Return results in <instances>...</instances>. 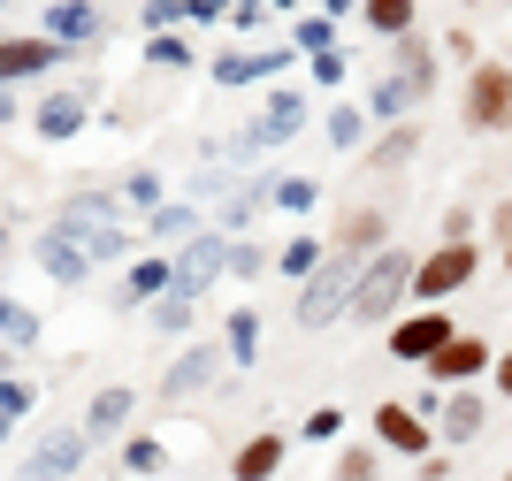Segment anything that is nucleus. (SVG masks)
I'll list each match as a JSON object with an SVG mask.
<instances>
[{"instance_id":"obj_35","label":"nucleus","mask_w":512,"mask_h":481,"mask_svg":"<svg viewBox=\"0 0 512 481\" xmlns=\"http://www.w3.org/2000/svg\"><path fill=\"white\" fill-rule=\"evenodd\" d=\"M146 62H153V69H184V62H192V46H184V39H153Z\"/></svg>"},{"instance_id":"obj_16","label":"nucleus","mask_w":512,"mask_h":481,"mask_svg":"<svg viewBox=\"0 0 512 481\" xmlns=\"http://www.w3.org/2000/svg\"><path fill=\"white\" fill-rule=\"evenodd\" d=\"M383 214L375 207H360V214H344V230H337V252H360V260H375V252H383Z\"/></svg>"},{"instance_id":"obj_28","label":"nucleus","mask_w":512,"mask_h":481,"mask_svg":"<svg viewBox=\"0 0 512 481\" xmlns=\"http://www.w3.org/2000/svg\"><path fill=\"white\" fill-rule=\"evenodd\" d=\"M360 138H367V115H360V107H337V115H329V146H344V153H352Z\"/></svg>"},{"instance_id":"obj_22","label":"nucleus","mask_w":512,"mask_h":481,"mask_svg":"<svg viewBox=\"0 0 512 481\" xmlns=\"http://www.w3.org/2000/svg\"><path fill=\"white\" fill-rule=\"evenodd\" d=\"M176 283V260H138L130 268V283H123V306H138V298H161Z\"/></svg>"},{"instance_id":"obj_23","label":"nucleus","mask_w":512,"mask_h":481,"mask_svg":"<svg viewBox=\"0 0 512 481\" xmlns=\"http://www.w3.org/2000/svg\"><path fill=\"white\" fill-rule=\"evenodd\" d=\"M276 268H283V275H299V283H306V275L321 268V237H291V245L276 252Z\"/></svg>"},{"instance_id":"obj_39","label":"nucleus","mask_w":512,"mask_h":481,"mask_svg":"<svg viewBox=\"0 0 512 481\" xmlns=\"http://www.w3.org/2000/svg\"><path fill=\"white\" fill-rule=\"evenodd\" d=\"M299 46H314V54H329V16H314V23H299Z\"/></svg>"},{"instance_id":"obj_20","label":"nucleus","mask_w":512,"mask_h":481,"mask_svg":"<svg viewBox=\"0 0 512 481\" xmlns=\"http://www.w3.org/2000/svg\"><path fill=\"white\" fill-rule=\"evenodd\" d=\"M360 16H367V31H383V39H406L413 23H421V8H413V0H360Z\"/></svg>"},{"instance_id":"obj_30","label":"nucleus","mask_w":512,"mask_h":481,"mask_svg":"<svg viewBox=\"0 0 512 481\" xmlns=\"http://www.w3.org/2000/svg\"><path fill=\"white\" fill-rule=\"evenodd\" d=\"M153 237H184V245H192V237H199V214L192 207H161V214H153Z\"/></svg>"},{"instance_id":"obj_38","label":"nucleus","mask_w":512,"mask_h":481,"mask_svg":"<svg viewBox=\"0 0 512 481\" xmlns=\"http://www.w3.org/2000/svg\"><path fill=\"white\" fill-rule=\"evenodd\" d=\"M467 230H474V214L451 207V214H444V245H467Z\"/></svg>"},{"instance_id":"obj_43","label":"nucleus","mask_w":512,"mask_h":481,"mask_svg":"<svg viewBox=\"0 0 512 481\" xmlns=\"http://www.w3.org/2000/svg\"><path fill=\"white\" fill-rule=\"evenodd\" d=\"M0 382H8V344H0Z\"/></svg>"},{"instance_id":"obj_41","label":"nucleus","mask_w":512,"mask_h":481,"mask_svg":"<svg viewBox=\"0 0 512 481\" xmlns=\"http://www.w3.org/2000/svg\"><path fill=\"white\" fill-rule=\"evenodd\" d=\"M490 230H497V237H505V245H512V199H505V207L490 214Z\"/></svg>"},{"instance_id":"obj_44","label":"nucleus","mask_w":512,"mask_h":481,"mask_svg":"<svg viewBox=\"0 0 512 481\" xmlns=\"http://www.w3.org/2000/svg\"><path fill=\"white\" fill-rule=\"evenodd\" d=\"M0 260H8V230H0Z\"/></svg>"},{"instance_id":"obj_24","label":"nucleus","mask_w":512,"mask_h":481,"mask_svg":"<svg viewBox=\"0 0 512 481\" xmlns=\"http://www.w3.org/2000/svg\"><path fill=\"white\" fill-rule=\"evenodd\" d=\"M31 398H39V390H31V382H16V375L0 382V443H8V428H16V420L31 413Z\"/></svg>"},{"instance_id":"obj_4","label":"nucleus","mask_w":512,"mask_h":481,"mask_svg":"<svg viewBox=\"0 0 512 481\" xmlns=\"http://www.w3.org/2000/svg\"><path fill=\"white\" fill-rule=\"evenodd\" d=\"M459 107H467V130H482V138H490V130H512V69L505 62H474Z\"/></svg>"},{"instance_id":"obj_15","label":"nucleus","mask_w":512,"mask_h":481,"mask_svg":"<svg viewBox=\"0 0 512 481\" xmlns=\"http://www.w3.org/2000/svg\"><path fill=\"white\" fill-rule=\"evenodd\" d=\"M31 130H39V138H77V130H85V100H77V92H54V100L31 115Z\"/></svg>"},{"instance_id":"obj_10","label":"nucleus","mask_w":512,"mask_h":481,"mask_svg":"<svg viewBox=\"0 0 512 481\" xmlns=\"http://www.w3.org/2000/svg\"><path fill=\"white\" fill-rule=\"evenodd\" d=\"M92 451V436L85 428H62V436H46L31 459H23V481H62V474H77V459Z\"/></svg>"},{"instance_id":"obj_3","label":"nucleus","mask_w":512,"mask_h":481,"mask_svg":"<svg viewBox=\"0 0 512 481\" xmlns=\"http://www.w3.org/2000/svg\"><path fill=\"white\" fill-rule=\"evenodd\" d=\"M474 275H482V245H436L421 268H413V298H421V306H444V298L467 291Z\"/></svg>"},{"instance_id":"obj_21","label":"nucleus","mask_w":512,"mask_h":481,"mask_svg":"<svg viewBox=\"0 0 512 481\" xmlns=\"http://www.w3.org/2000/svg\"><path fill=\"white\" fill-rule=\"evenodd\" d=\"M283 62H291V54H222L214 77H222V84H253V77H276Z\"/></svg>"},{"instance_id":"obj_14","label":"nucleus","mask_w":512,"mask_h":481,"mask_svg":"<svg viewBox=\"0 0 512 481\" xmlns=\"http://www.w3.org/2000/svg\"><path fill=\"white\" fill-rule=\"evenodd\" d=\"M46 62H62V39H0V84L39 77Z\"/></svg>"},{"instance_id":"obj_9","label":"nucleus","mask_w":512,"mask_h":481,"mask_svg":"<svg viewBox=\"0 0 512 481\" xmlns=\"http://www.w3.org/2000/svg\"><path fill=\"white\" fill-rule=\"evenodd\" d=\"M482 428H490V405H482V390H451L444 405H436V436L444 443H482Z\"/></svg>"},{"instance_id":"obj_12","label":"nucleus","mask_w":512,"mask_h":481,"mask_svg":"<svg viewBox=\"0 0 512 481\" xmlns=\"http://www.w3.org/2000/svg\"><path fill=\"white\" fill-rule=\"evenodd\" d=\"M39 268L54 275V283H85V268H92L85 237H77V230H62V222H54V230H46V245H39Z\"/></svg>"},{"instance_id":"obj_19","label":"nucleus","mask_w":512,"mask_h":481,"mask_svg":"<svg viewBox=\"0 0 512 481\" xmlns=\"http://www.w3.org/2000/svg\"><path fill=\"white\" fill-rule=\"evenodd\" d=\"M100 31V8L92 0H62V8H46V39H92Z\"/></svg>"},{"instance_id":"obj_25","label":"nucleus","mask_w":512,"mask_h":481,"mask_svg":"<svg viewBox=\"0 0 512 481\" xmlns=\"http://www.w3.org/2000/svg\"><path fill=\"white\" fill-rule=\"evenodd\" d=\"M123 466H130V474H161V466H169V451H161L153 436H130V443H123Z\"/></svg>"},{"instance_id":"obj_29","label":"nucleus","mask_w":512,"mask_h":481,"mask_svg":"<svg viewBox=\"0 0 512 481\" xmlns=\"http://www.w3.org/2000/svg\"><path fill=\"white\" fill-rule=\"evenodd\" d=\"M31 336H39V321L23 314L16 298H0V344H31Z\"/></svg>"},{"instance_id":"obj_36","label":"nucleus","mask_w":512,"mask_h":481,"mask_svg":"<svg viewBox=\"0 0 512 481\" xmlns=\"http://www.w3.org/2000/svg\"><path fill=\"white\" fill-rule=\"evenodd\" d=\"M344 69H352V54H337V46H329V54H314V77H321V84H344Z\"/></svg>"},{"instance_id":"obj_18","label":"nucleus","mask_w":512,"mask_h":481,"mask_svg":"<svg viewBox=\"0 0 512 481\" xmlns=\"http://www.w3.org/2000/svg\"><path fill=\"white\" fill-rule=\"evenodd\" d=\"M130 405H138V398H130L123 382H115V390H100V398H92V413H85V436H92V443H107V436H115V428L130 420Z\"/></svg>"},{"instance_id":"obj_6","label":"nucleus","mask_w":512,"mask_h":481,"mask_svg":"<svg viewBox=\"0 0 512 481\" xmlns=\"http://www.w3.org/2000/svg\"><path fill=\"white\" fill-rule=\"evenodd\" d=\"M375 436H383V451H398V459H428V451H436L428 413H413V405H398V398L375 405Z\"/></svg>"},{"instance_id":"obj_31","label":"nucleus","mask_w":512,"mask_h":481,"mask_svg":"<svg viewBox=\"0 0 512 481\" xmlns=\"http://www.w3.org/2000/svg\"><path fill=\"white\" fill-rule=\"evenodd\" d=\"M253 352H260V321L237 314V321H230V359H237V367H253Z\"/></svg>"},{"instance_id":"obj_45","label":"nucleus","mask_w":512,"mask_h":481,"mask_svg":"<svg viewBox=\"0 0 512 481\" xmlns=\"http://www.w3.org/2000/svg\"><path fill=\"white\" fill-rule=\"evenodd\" d=\"M505 268H512V245H505Z\"/></svg>"},{"instance_id":"obj_33","label":"nucleus","mask_w":512,"mask_h":481,"mask_svg":"<svg viewBox=\"0 0 512 481\" xmlns=\"http://www.w3.org/2000/svg\"><path fill=\"white\" fill-rule=\"evenodd\" d=\"M337 481H375V451H367V443H344L337 451Z\"/></svg>"},{"instance_id":"obj_8","label":"nucleus","mask_w":512,"mask_h":481,"mask_svg":"<svg viewBox=\"0 0 512 481\" xmlns=\"http://www.w3.org/2000/svg\"><path fill=\"white\" fill-rule=\"evenodd\" d=\"M490 367H497L490 336H467V329H459V336H451V344H444V352L428 359V375H436V382H451V390H467V382H482V375H490Z\"/></svg>"},{"instance_id":"obj_11","label":"nucleus","mask_w":512,"mask_h":481,"mask_svg":"<svg viewBox=\"0 0 512 481\" xmlns=\"http://www.w3.org/2000/svg\"><path fill=\"white\" fill-rule=\"evenodd\" d=\"M306 123V100L299 92H276V100H268V115H260L253 130H245V138H237V153H260V146H283V138H291V130Z\"/></svg>"},{"instance_id":"obj_34","label":"nucleus","mask_w":512,"mask_h":481,"mask_svg":"<svg viewBox=\"0 0 512 481\" xmlns=\"http://www.w3.org/2000/svg\"><path fill=\"white\" fill-rule=\"evenodd\" d=\"M276 207L306 214V207H314V184H306V176H276Z\"/></svg>"},{"instance_id":"obj_40","label":"nucleus","mask_w":512,"mask_h":481,"mask_svg":"<svg viewBox=\"0 0 512 481\" xmlns=\"http://www.w3.org/2000/svg\"><path fill=\"white\" fill-rule=\"evenodd\" d=\"M490 390H497V398H512V352H497V367H490Z\"/></svg>"},{"instance_id":"obj_26","label":"nucleus","mask_w":512,"mask_h":481,"mask_svg":"<svg viewBox=\"0 0 512 481\" xmlns=\"http://www.w3.org/2000/svg\"><path fill=\"white\" fill-rule=\"evenodd\" d=\"M413 146H421V130H413V123H398V130H390V138H383V146L367 153V161H375V168H398V161H406Z\"/></svg>"},{"instance_id":"obj_17","label":"nucleus","mask_w":512,"mask_h":481,"mask_svg":"<svg viewBox=\"0 0 512 481\" xmlns=\"http://www.w3.org/2000/svg\"><path fill=\"white\" fill-rule=\"evenodd\" d=\"M276 466H283V436L276 428H260V436L237 451V481H276Z\"/></svg>"},{"instance_id":"obj_2","label":"nucleus","mask_w":512,"mask_h":481,"mask_svg":"<svg viewBox=\"0 0 512 481\" xmlns=\"http://www.w3.org/2000/svg\"><path fill=\"white\" fill-rule=\"evenodd\" d=\"M360 252H329L314 275H306V291H299V329H329V321L352 314V283H360Z\"/></svg>"},{"instance_id":"obj_32","label":"nucleus","mask_w":512,"mask_h":481,"mask_svg":"<svg viewBox=\"0 0 512 481\" xmlns=\"http://www.w3.org/2000/svg\"><path fill=\"white\" fill-rule=\"evenodd\" d=\"M299 436H306V443H337V436H344V413H337V405H314Z\"/></svg>"},{"instance_id":"obj_7","label":"nucleus","mask_w":512,"mask_h":481,"mask_svg":"<svg viewBox=\"0 0 512 481\" xmlns=\"http://www.w3.org/2000/svg\"><path fill=\"white\" fill-rule=\"evenodd\" d=\"M214 275H230V245H222V237H192V245H176V283H169L176 298H192V306H199V291H207Z\"/></svg>"},{"instance_id":"obj_46","label":"nucleus","mask_w":512,"mask_h":481,"mask_svg":"<svg viewBox=\"0 0 512 481\" xmlns=\"http://www.w3.org/2000/svg\"><path fill=\"white\" fill-rule=\"evenodd\" d=\"M505 481H512V474H505Z\"/></svg>"},{"instance_id":"obj_1","label":"nucleus","mask_w":512,"mask_h":481,"mask_svg":"<svg viewBox=\"0 0 512 481\" xmlns=\"http://www.w3.org/2000/svg\"><path fill=\"white\" fill-rule=\"evenodd\" d=\"M413 268H421L413 252H390V245H383V252L360 268V283H352V321H360V329L398 321V306H406V291H413Z\"/></svg>"},{"instance_id":"obj_42","label":"nucleus","mask_w":512,"mask_h":481,"mask_svg":"<svg viewBox=\"0 0 512 481\" xmlns=\"http://www.w3.org/2000/svg\"><path fill=\"white\" fill-rule=\"evenodd\" d=\"M344 8H352V0H321V16H344Z\"/></svg>"},{"instance_id":"obj_27","label":"nucleus","mask_w":512,"mask_h":481,"mask_svg":"<svg viewBox=\"0 0 512 481\" xmlns=\"http://www.w3.org/2000/svg\"><path fill=\"white\" fill-rule=\"evenodd\" d=\"M153 329H192V298H176V291H161V298H153Z\"/></svg>"},{"instance_id":"obj_37","label":"nucleus","mask_w":512,"mask_h":481,"mask_svg":"<svg viewBox=\"0 0 512 481\" xmlns=\"http://www.w3.org/2000/svg\"><path fill=\"white\" fill-rule=\"evenodd\" d=\"M260 268H268V252H260V245H230V275H260Z\"/></svg>"},{"instance_id":"obj_5","label":"nucleus","mask_w":512,"mask_h":481,"mask_svg":"<svg viewBox=\"0 0 512 481\" xmlns=\"http://www.w3.org/2000/svg\"><path fill=\"white\" fill-rule=\"evenodd\" d=\"M451 336H459V321H451L444 306H413L406 321H390V359H406V367H428V359L444 352Z\"/></svg>"},{"instance_id":"obj_13","label":"nucleus","mask_w":512,"mask_h":481,"mask_svg":"<svg viewBox=\"0 0 512 481\" xmlns=\"http://www.w3.org/2000/svg\"><path fill=\"white\" fill-rule=\"evenodd\" d=\"M214 375H222V352H207V344H192V352H184V359H176V367H169V375H161V398H199V390H207V382Z\"/></svg>"}]
</instances>
